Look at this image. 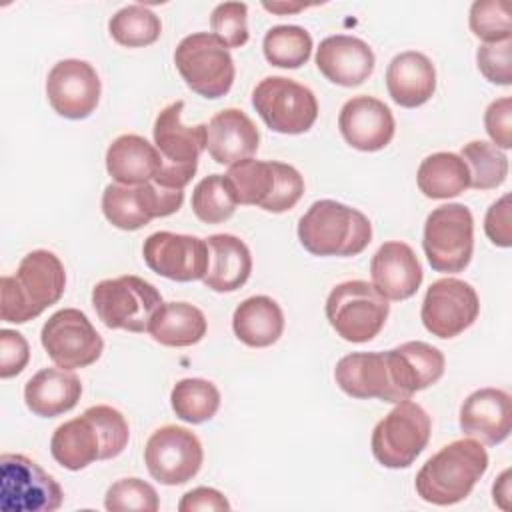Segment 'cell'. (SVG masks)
Instances as JSON below:
<instances>
[{
  "label": "cell",
  "instance_id": "1",
  "mask_svg": "<svg viewBox=\"0 0 512 512\" xmlns=\"http://www.w3.org/2000/svg\"><path fill=\"white\" fill-rule=\"evenodd\" d=\"M444 374L442 352L422 340L404 342L386 352H352L334 368L336 384L352 398L404 402Z\"/></svg>",
  "mask_w": 512,
  "mask_h": 512
},
{
  "label": "cell",
  "instance_id": "2",
  "mask_svg": "<svg viewBox=\"0 0 512 512\" xmlns=\"http://www.w3.org/2000/svg\"><path fill=\"white\" fill-rule=\"evenodd\" d=\"M128 438L130 430L122 412L96 404L54 430L50 452L60 466L76 472L96 460L116 458L126 448Z\"/></svg>",
  "mask_w": 512,
  "mask_h": 512
},
{
  "label": "cell",
  "instance_id": "3",
  "mask_svg": "<svg viewBox=\"0 0 512 512\" xmlns=\"http://www.w3.org/2000/svg\"><path fill=\"white\" fill-rule=\"evenodd\" d=\"M66 288V272L60 258L50 250L28 252L12 276L0 280V318L24 324L56 304Z\"/></svg>",
  "mask_w": 512,
  "mask_h": 512
},
{
  "label": "cell",
  "instance_id": "4",
  "mask_svg": "<svg viewBox=\"0 0 512 512\" xmlns=\"http://www.w3.org/2000/svg\"><path fill=\"white\" fill-rule=\"evenodd\" d=\"M488 468V452L482 442L462 438L446 444L430 456L416 474L418 496L436 506L464 500Z\"/></svg>",
  "mask_w": 512,
  "mask_h": 512
},
{
  "label": "cell",
  "instance_id": "5",
  "mask_svg": "<svg viewBox=\"0 0 512 512\" xmlns=\"http://www.w3.org/2000/svg\"><path fill=\"white\" fill-rule=\"evenodd\" d=\"M298 240L314 256H356L372 240L366 214L336 200H318L298 222Z\"/></svg>",
  "mask_w": 512,
  "mask_h": 512
},
{
  "label": "cell",
  "instance_id": "6",
  "mask_svg": "<svg viewBox=\"0 0 512 512\" xmlns=\"http://www.w3.org/2000/svg\"><path fill=\"white\" fill-rule=\"evenodd\" d=\"M224 178L238 204L274 214L294 208L304 194L302 174L284 162L246 158L232 164Z\"/></svg>",
  "mask_w": 512,
  "mask_h": 512
},
{
  "label": "cell",
  "instance_id": "7",
  "mask_svg": "<svg viewBox=\"0 0 512 512\" xmlns=\"http://www.w3.org/2000/svg\"><path fill=\"white\" fill-rule=\"evenodd\" d=\"M184 102L176 100L156 116L152 136L162 156V170L154 182L162 188L184 190L196 174L198 160L206 148V124L186 126L182 122Z\"/></svg>",
  "mask_w": 512,
  "mask_h": 512
},
{
  "label": "cell",
  "instance_id": "8",
  "mask_svg": "<svg viewBox=\"0 0 512 512\" xmlns=\"http://www.w3.org/2000/svg\"><path fill=\"white\" fill-rule=\"evenodd\" d=\"M162 304L156 286L134 274L106 278L92 288V306L102 324L110 330L148 332Z\"/></svg>",
  "mask_w": 512,
  "mask_h": 512
},
{
  "label": "cell",
  "instance_id": "9",
  "mask_svg": "<svg viewBox=\"0 0 512 512\" xmlns=\"http://www.w3.org/2000/svg\"><path fill=\"white\" fill-rule=\"evenodd\" d=\"M388 314V300L366 280L340 282L326 298V318L346 342H370L384 328Z\"/></svg>",
  "mask_w": 512,
  "mask_h": 512
},
{
  "label": "cell",
  "instance_id": "10",
  "mask_svg": "<svg viewBox=\"0 0 512 512\" xmlns=\"http://www.w3.org/2000/svg\"><path fill=\"white\" fill-rule=\"evenodd\" d=\"M174 64L186 86L198 96L216 100L232 88L234 60L228 48L208 32H196L180 40Z\"/></svg>",
  "mask_w": 512,
  "mask_h": 512
},
{
  "label": "cell",
  "instance_id": "11",
  "mask_svg": "<svg viewBox=\"0 0 512 512\" xmlns=\"http://www.w3.org/2000/svg\"><path fill=\"white\" fill-rule=\"evenodd\" d=\"M432 420L412 402H398L372 430V454L386 468H408L430 440Z\"/></svg>",
  "mask_w": 512,
  "mask_h": 512
},
{
  "label": "cell",
  "instance_id": "12",
  "mask_svg": "<svg viewBox=\"0 0 512 512\" xmlns=\"http://www.w3.org/2000/svg\"><path fill=\"white\" fill-rule=\"evenodd\" d=\"M428 264L436 272H462L474 250V218L464 204L434 208L424 222L422 240Z\"/></svg>",
  "mask_w": 512,
  "mask_h": 512
},
{
  "label": "cell",
  "instance_id": "13",
  "mask_svg": "<svg viewBox=\"0 0 512 512\" xmlns=\"http://www.w3.org/2000/svg\"><path fill=\"white\" fill-rule=\"evenodd\" d=\"M62 500L60 484L36 460L12 452L0 456L2 512H54Z\"/></svg>",
  "mask_w": 512,
  "mask_h": 512
},
{
  "label": "cell",
  "instance_id": "14",
  "mask_svg": "<svg viewBox=\"0 0 512 512\" xmlns=\"http://www.w3.org/2000/svg\"><path fill=\"white\" fill-rule=\"evenodd\" d=\"M252 106L264 124L278 134H304L318 118L310 88L284 76H266L252 92Z\"/></svg>",
  "mask_w": 512,
  "mask_h": 512
},
{
  "label": "cell",
  "instance_id": "15",
  "mask_svg": "<svg viewBox=\"0 0 512 512\" xmlns=\"http://www.w3.org/2000/svg\"><path fill=\"white\" fill-rule=\"evenodd\" d=\"M40 342L48 358L62 370H78L94 364L104 350V340L78 308L54 312L42 326Z\"/></svg>",
  "mask_w": 512,
  "mask_h": 512
},
{
  "label": "cell",
  "instance_id": "16",
  "mask_svg": "<svg viewBox=\"0 0 512 512\" xmlns=\"http://www.w3.org/2000/svg\"><path fill=\"white\" fill-rule=\"evenodd\" d=\"M184 190L162 188L156 182L138 186L108 184L102 194L106 220L120 230H138L154 218H164L180 210Z\"/></svg>",
  "mask_w": 512,
  "mask_h": 512
},
{
  "label": "cell",
  "instance_id": "17",
  "mask_svg": "<svg viewBox=\"0 0 512 512\" xmlns=\"http://www.w3.org/2000/svg\"><path fill=\"white\" fill-rule=\"evenodd\" d=\"M204 460V450L194 432L168 424L152 432L144 448V462L150 476L166 486L192 480Z\"/></svg>",
  "mask_w": 512,
  "mask_h": 512
},
{
  "label": "cell",
  "instance_id": "18",
  "mask_svg": "<svg viewBox=\"0 0 512 512\" xmlns=\"http://www.w3.org/2000/svg\"><path fill=\"white\" fill-rule=\"evenodd\" d=\"M480 312L476 290L458 278H440L424 294L420 318L438 338H454L474 324Z\"/></svg>",
  "mask_w": 512,
  "mask_h": 512
},
{
  "label": "cell",
  "instance_id": "19",
  "mask_svg": "<svg viewBox=\"0 0 512 512\" xmlns=\"http://www.w3.org/2000/svg\"><path fill=\"white\" fill-rule=\"evenodd\" d=\"M100 92L98 72L86 60H60L46 78V96L52 110L68 120L88 118L100 102Z\"/></svg>",
  "mask_w": 512,
  "mask_h": 512
},
{
  "label": "cell",
  "instance_id": "20",
  "mask_svg": "<svg viewBox=\"0 0 512 512\" xmlns=\"http://www.w3.org/2000/svg\"><path fill=\"white\" fill-rule=\"evenodd\" d=\"M142 256L152 272L176 282L202 280L210 264L206 240L166 230L154 232L144 240Z\"/></svg>",
  "mask_w": 512,
  "mask_h": 512
},
{
  "label": "cell",
  "instance_id": "21",
  "mask_svg": "<svg viewBox=\"0 0 512 512\" xmlns=\"http://www.w3.org/2000/svg\"><path fill=\"white\" fill-rule=\"evenodd\" d=\"M342 138L356 150L376 152L390 144L394 136L392 110L374 96L350 98L338 116Z\"/></svg>",
  "mask_w": 512,
  "mask_h": 512
},
{
  "label": "cell",
  "instance_id": "22",
  "mask_svg": "<svg viewBox=\"0 0 512 512\" xmlns=\"http://www.w3.org/2000/svg\"><path fill=\"white\" fill-rule=\"evenodd\" d=\"M510 394L500 388L474 390L460 406V430L482 444L496 446L510 436Z\"/></svg>",
  "mask_w": 512,
  "mask_h": 512
},
{
  "label": "cell",
  "instance_id": "23",
  "mask_svg": "<svg viewBox=\"0 0 512 512\" xmlns=\"http://www.w3.org/2000/svg\"><path fill=\"white\" fill-rule=\"evenodd\" d=\"M374 52L372 48L356 36L336 34L328 36L316 48V66L318 70L338 86H360L374 70Z\"/></svg>",
  "mask_w": 512,
  "mask_h": 512
},
{
  "label": "cell",
  "instance_id": "24",
  "mask_svg": "<svg viewBox=\"0 0 512 512\" xmlns=\"http://www.w3.org/2000/svg\"><path fill=\"white\" fill-rule=\"evenodd\" d=\"M372 286L386 300H406L422 284V266L406 242H384L370 262Z\"/></svg>",
  "mask_w": 512,
  "mask_h": 512
},
{
  "label": "cell",
  "instance_id": "25",
  "mask_svg": "<svg viewBox=\"0 0 512 512\" xmlns=\"http://www.w3.org/2000/svg\"><path fill=\"white\" fill-rule=\"evenodd\" d=\"M260 144L256 124L238 108H226L206 124V150L214 162L232 166L252 158Z\"/></svg>",
  "mask_w": 512,
  "mask_h": 512
},
{
  "label": "cell",
  "instance_id": "26",
  "mask_svg": "<svg viewBox=\"0 0 512 512\" xmlns=\"http://www.w3.org/2000/svg\"><path fill=\"white\" fill-rule=\"evenodd\" d=\"M386 88L398 106H422L436 90V70L432 60L416 50L396 54L386 68Z\"/></svg>",
  "mask_w": 512,
  "mask_h": 512
},
{
  "label": "cell",
  "instance_id": "27",
  "mask_svg": "<svg viewBox=\"0 0 512 512\" xmlns=\"http://www.w3.org/2000/svg\"><path fill=\"white\" fill-rule=\"evenodd\" d=\"M106 170L116 184L138 186L154 182L162 170V156L146 138L122 134L106 150Z\"/></svg>",
  "mask_w": 512,
  "mask_h": 512
},
{
  "label": "cell",
  "instance_id": "28",
  "mask_svg": "<svg viewBox=\"0 0 512 512\" xmlns=\"http://www.w3.org/2000/svg\"><path fill=\"white\" fill-rule=\"evenodd\" d=\"M80 396V378L62 368H42L24 386V402L40 418H54L72 410Z\"/></svg>",
  "mask_w": 512,
  "mask_h": 512
},
{
  "label": "cell",
  "instance_id": "29",
  "mask_svg": "<svg viewBox=\"0 0 512 512\" xmlns=\"http://www.w3.org/2000/svg\"><path fill=\"white\" fill-rule=\"evenodd\" d=\"M210 264L202 278L206 288L214 292H234L246 284L252 272V256L248 246L234 234H212L208 240Z\"/></svg>",
  "mask_w": 512,
  "mask_h": 512
},
{
  "label": "cell",
  "instance_id": "30",
  "mask_svg": "<svg viewBox=\"0 0 512 512\" xmlns=\"http://www.w3.org/2000/svg\"><path fill=\"white\" fill-rule=\"evenodd\" d=\"M232 330L250 348L272 346L284 332L282 308L270 296H250L236 306Z\"/></svg>",
  "mask_w": 512,
  "mask_h": 512
},
{
  "label": "cell",
  "instance_id": "31",
  "mask_svg": "<svg viewBox=\"0 0 512 512\" xmlns=\"http://www.w3.org/2000/svg\"><path fill=\"white\" fill-rule=\"evenodd\" d=\"M204 312L188 302H164L154 314L148 334L162 346L184 348L198 344L206 334Z\"/></svg>",
  "mask_w": 512,
  "mask_h": 512
},
{
  "label": "cell",
  "instance_id": "32",
  "mask_svg": "<svg viewBox=\"0 0 512 512\" xmlns=\"http://www.w3.org/2000/svg\"><path fill=\"white\" fill-rule=\"evenodd\" d=\"M420 192L432 200H446L470 188V174L464 160L454 152L426 156L416 172Z\"/></svg>",
  "mask_w": 512,
  "mask_h": 512
},
{
  "label": "cell",
  "instance_id": "33",
  "mask_svg": "<svg viewBox=\"0 0 512 512\" xmlns=\"http://www.w3.org/2000/svg\"><path fill=\"white\" fill-rule=\"evenodd\" d=\"M170 404L174 414L190 424H202L220 408L218 388L204 378H184L174 384L170 392Z\"/></svg>",
  "mask_w": 512,
  "mask_h": 512
},
{
  "label": "cell",
  "instance_id": "34",
  "mask_svg": "<svg viewBox=\"0 0 512 512\" xmlns=\"http://www.w3.org/2000/svg\"><path fill=\"white\" fill-rule=\"evenodd\" d=\"M460 158L468 166L470 186L476 190L498 188L508 176V156L486 140H472L462 146Z\"/></svg>",
  "mask_w": 512,
  "mask_h": 512
},
{
  "label": "cell",
  "instance_id": "35",
  "mask_svg": "<svg viewBox=\"0 0 512 512\" xmlns=\"http://www.w3.org/2000/svg\"><path fill=\"white\" fill-rule=\"evenodd\" d=\"M110 36L126 48H142L154 44L162 34L160 18L146 6L130 4L120 8L108 22Z\"/></svg>",
  "mask_w": 512,
  "mask_h": 512
},
{
  "label": "cell",
  "instance_id": "36",
  "mask_svg": "<svg viewBox=\"0 0 512 512\" xmlns=\"http://www.w3.org/2000/svg\"><path fill=\"white\" fill-rule=\"evenodd\" d=\"M262 50L272 66L300 68L312 54V36L302 26L280 24L266 32Z\"/></svg>",
  "mask_w": 512,
  "mask_h": 512
},
{
  "label": "cell",
  "instance_id": "37",
  "mask_svg": "<svg viewBox=\"0 0 512 512\" xmlns=\"http://www.w3.org/2000/svg\"><path fill=\"white\" fill-rule=\"evenodd\" d=\"M236 206L238 202L224 174H210L194 186L192 210L200 222L220 224L234 214Z\"/></svg>",
  "mask_w": 512,
  "mask_h": 512
},
{
  "label": "cell",
  "instance_id": "38",
  "mask_svg": "<svg viewBox=\"0 0 512 512\" xmlns=\"http://www.w3.org/2000/svg\"><path fill=\"white\" fill-rule=\"evenodd\" d=\"M104 506L110 512H156L160 502L154 486L140 478L116 480L104 498Z\"/></svg>",
  "mask_w": 512,
  "mask_h": 512
},
{
  "label": "cell",
  "instance_id": "39",
  "mask_svg": "<svg viewBox=\"0 0 512 512\" xmlns=\"http://www.w3.org/2000/svg\"><path fill=\"white\" fill-rule=\"evenodd\" d=\"M470 30L484 44L510 40V12L504 0H478L470 8Z\"/></svg>",
  "mask_w": 512,
  "mask_h": 512
},
{
  "label": "cell",
  "instance_id": "40",
  "mask_svg": "<svg viewBox=\"0 0 512 512\" xmlns=\"http://www.w3.org/2000/svg\"><path fill=\"white\" fill-rule=\"evenodd\" d=\"M248 6L244 2H222L212 10V34L226 48H240L248 42Z\"/></svg>",
  "mask_w": 512,
  "mask_h": 512
},
{
  "label": "cell",
  "instance_id": "41",
  "mask_svg": "<svg viewBox=\"0 0 512 512\" xmlns=\"http://www.w3.org/2000/svg\"><path fill=\"white\" fill-rule=\"evenodd\" d=\"M510 48H512V40L482 44L478 48V52H476L478 70L482 72V76L488 82L500 84V86H510L512 84Z\"/></svg>",
  "mask_w": 512,
  "mask_h": 512
},
{
  "label": "cell",
  "instance_id": "42",
  "mask_svg": "<svg viewBox=\"0 0 512 512\" xmlns=\"http://www.w3.org/2000/svg\"><path fill=\"white\" fill-rule=\"evenodd\" d=\"M30 360V346L26 338L16 332L2 328L0 330V376L12 378L20 374Z\"/></svg>",
  "mask_w": 512,
  "mask_h": 512
},
{
  "label": "cell",
  "instance_id": "43",
  "mask_svg": "<svg viewBox=\"0 0 512 512\" xmlns=\"http://www.w3.org/2000/svg\"><path fill=\"white\" fill-rule=\"evenodd\" d=\"M484 126L492 144L500 150H508L512 146V98L504 96L490 102L484 112Z\"/></svg>",
  "mask_w": 512,
  "mask_h": 512
},
{
  "label": "cell",
  "instance_id": "44",
  "mask_svg": "<svg viewBox=\"0 0 512 512\" xmlns=\"http://www.w3.org/2000/svg\"><path fill=\"white\" fill-rule=\"evenodd\" d=\"M484 232L492 244L500 248H508L512 244V228H510V194L498 198L486 212Z\"/></svg>",
  "mask_w": 512,
  "mask_h": 512
},
{
  "label": "cell",
  "instance_id": "45",
  "mask_svg": "<svg viewBox=\"0 0 512 512\" xmlns=\"http://www.w3.org/2000/svg\"><path fill=\"white\" fill-rule=\"evenodd\" d=\"M180 512H220V510H230V502L224 498L222 492L208 488V486H198L182 496L178 502Z\"/></svg>",
  "mask_w": 512,
  "mask_h": 512
},
{
  "label": "cell",
  "instance_id": "46",
  "mask_svg": "<svg viewBox=\"0 0 512 512\" xmlns=\"http://www.w3.org/2000/svg\"><path fill=\"white\" fill-rule=\"evenodd\" d=\"M492 494H494V502L508 510V498H510V470H504L500 474V478L494 482V488H492Z\"/></svg>",
  "mask_w": 512,
  "mask_h": 512
},
{
  "label": "cell",
  "instance_id": "47",
  "mask_svg": "<svg viewBox=\"0 0 512 512\" xmlns=\"http://www.w3.org/2000/svg\"><path fill=\"white\" fill-rule=\"evenodd\" d=\"M266 10L270 12H276V14H286V12H300L304 10L308 4H284V2H264L262 4Z\"/></svg>",
  "mask_w": 512,
  "mask_h": 512
}]
</instances>
